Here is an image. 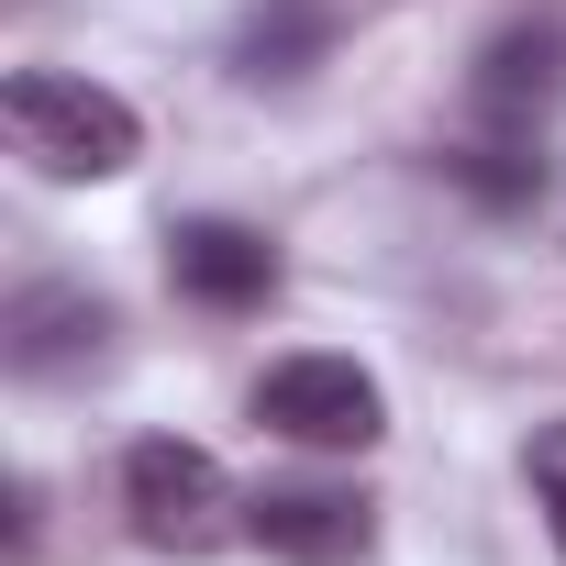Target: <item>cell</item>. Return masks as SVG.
I'll return each instance as SVG.
<instances>
[{"mask_svg": "<svg viewBox=\"0 0 566 566\" xmlns=\"http://www.w3.org/2000/svg\"><path fill=\"white\" fill-rule=\"evenodd\" d=\"M0 123H12V156L56 189H90V178H123L145 156V123L123 90L101 78H67V67H12V90H0Z\"/></svg>", "mask_w": 566, "mask_h": 566, "instance_id": "obj_1", "label": "cell"}, {"mask_svg": "<svg viewBox=\"0 0 566 566\" xmlns=\"http://www.w3.org/2000/svg\"><path fill=\"white\" fill-rule=\"evenodd\" d=\"M123 522H134V544H156V555H211V544L244 522V500H233V478H222L211 444L145 433V444L123 455Z\"/></svg>", "mask_w": 566, "mask_h": 566, "instance_id": "obj_2", "label": "cell"}, {"mask_svg": "<svg viewBox=\"0 0 566 566\" xmlns=\"http://www.w3.org/2000/svg\"><path fill=\"white\" fill-rule=\"evenodd\" d=\"M255 422L312 444V455H367L389 433V400H378V378L356 356H277L255 378Z\"/></svg>", "mask_w": 566, "mask_h": 566, "instance_id": "obj_3", "label": "cell"}, {"mask_svg": "<svg viewBox=\"0 0 566 566\" xmlns=\"http://www.w3.org/2000/svg\"><path fill=\"white\" fill-rule=\"evenodd\" d=\"M244 533H255L277 566H356V555L378 544V511H367L356 489H334V478H277V489L244 500Z\"/></svg>", "mask_w": 566, "mask_h": 566, "instance_id": "obj_4", "label": "cell"}, {"mask_svg": "<svg viewBox=\"0 0 566 566\" xmlns=\"http://www.w3.org/2000/svg\"><path fill=\"white\" fill-rule=\"evenodd\" d=\"M167 277H178V301H200V312H266L277 301V244L255 222L189 211V222H167Z\"/></svg>", "mask_w": 566, "mask_h": 566, "instance_id": "obj_5", "label": "cell"}, {"mask_svg": "<svg viewBox=\"0 0 566 566\" xmlns=\"http://www.w3.org/2000/svg\"><path fill=\"white\" fill-rule=\"evenodd\" d=\"M101 356H112V301L101 290H67V277L12 290V367L23 378H78Z\"/></svg>", "mask_w": 566, "mask_h": 566, "instance_id": "obj_6", "label": "cell"}, {"mask_svg": "<svg viewBox=\"0 0 566 566\" xmlns=\"http://www.w3.org/2000/svg\"><path fill=\"white\" fill-rule=\"evenodd\" d=\"M467 101L489 112V123H511V134H533L555 101H566V23H511L489 56H478V78H467Z\"/></svg>", "mask_w": 566, "mask_h": 566, "instance_id": "obj_7", "label": "cell"}, {"mask_svg": "<svg viewBox=\"0 0 566 566\" xmlns=\"http://www.w3.org/2000/svg\"><path fill=\"white\" fill-rule=\"evenodd\" d=\"M323 45H334V0H255L244 34H233V67L255 90H290V78L323 67Z\"/></svg>", "mask_w": 566, "mask_h": 566, "instance_id": "obj_8", "label": "cell"}, {"mask_svg": "<svg viewBox=\"0 0 566 566\" xmlns=\"http://www.w3.org/2000/svg\"><path fill=\"white\" fill-rule=\"evenodd\" d=\"M444 167H455L478 200H533V189H544V156H522V145H455Z\"/></svg>", "mask_w": 566, "mask_h": 566, "instance_id": "obj_9", "label": "cell"}, {"mask_svg": "<svg viewBox=\"0 0 566 566\" xmlns=\"http://www.w3.org/2000/svg\"><path fill=\"white\" fill-rule=\"evenodd\" d=\"M522 478H533V511H544V533H555V555H566V422H544V433L522 444Z\"/></svg>", "mask_w": 566, "mask_h": 566, "instance_id": "obj_10", "label": "cell"}]
</instances>
